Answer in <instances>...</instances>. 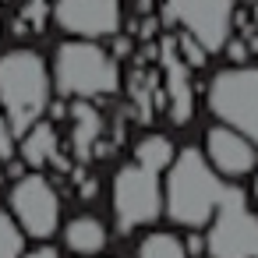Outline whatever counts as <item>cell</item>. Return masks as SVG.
Returning a JSON list of instances; mask_svg holds the SVG:
<instances>
[{"mask_svg":"<svg viewBox=\"0 0 258 258\" xmlns=\"http://www.w3.org/2000/svg\"><path fill=\"white\" fill-rule=\"evenodd\" d=\"M254 258H258V251H254Z\"/></svg>","mask_w":258,"mask_h":258,"instance_id":"21","label":"cell"},{"mask_svg":"<svg viewBox=\"0 0 258 258\" xmlns=\"http://www.w3.org/2000/svg\"><path fill=\"white\" fill-rule=\"evenodd\" d=\"M209 251L216 258H254L258 251V216L247 209L240 191H226L216 209V223L209 233Z\"/></svg>","mask_w":258,"mask_h":258,"instance_id":"5","label":"cell"},{"mask_svg":"<svg viewBox=\"0 0 258 258\" xmlns=\"http://www.w3.org/2000/svg\"><path fill=\"white\" fill-rule=\"evenodd\" d=\"M96 135H99V117H96V110L78 106V110H75V149H78V156H89V145H92Z\"/></svg>","mask_w":258,"mask_h":258,"instance_id":"14","label":"cell"},{"mask_svg":"<svg viewBox=\"0 0 258 258\" xmlns=\"http://www.w3.org/2000/svg\"><path fill=\"white\" fill-rule=\"evenodd\" d=\"M170 92H173V120L184 124L191 117V89H187L184 71H177L173 64H170Z\"/></svg>","mask_w":258,"mask_h":258,"instance_id":"16","label":"cell"},{"mask_svg":"<svg viewBox=\"0 0 258 258\" xmlns=\"http://www.w3.org/2000/svg\"><path fill=\"white\" fill-rule=\"evenodd\" d=\"M22 159L29 166H43V163L57 159V131H53V124L39 120V124H32L25 131V138H22Z\"/></svg>","mask_w":258,"mask_h":258,"instance_id":"11","label":"cell"},{"mask_svg":"<svg viewBox=\"0 0 258 258\" xmlns=\"http://www.w3.org/2000/svg\"><path fill=\"white\" fill-rule=\"evenodd\" d=\"M170 163H173V145H170V138H163V135L142 138V145H138V166H142V170L156 173V170H163V166H170Z\"/></svg>","mask_w":258,"mask_h":258,"instance_id":"13","label":"cell"},{"mask_svg":"<svg viewBox=\"0 0 258 258\" xmlns=\"http://www.w3.org/2000/svg\"><path fill=\"white\" fill-rule=\"evenodd\" d=\"M166 8L180 25H187L202 50H219L226 43L233 0H166Z\"/></svg>","mask_w":258,"mask_h":258,"instance_id":"8","label":"cell"},{"mask_svg":"<svg viewBox=\"0 0 258 258\" xmlns=\"http://www.w3.org/2000/svg\"><path fill=\"white\" fill-rule=\"evenodd\" d=\"M11 209H15L22 230L32 233V237H50L57 230V219H60L57 191L39 173H29L11 187Z\"/></svg>","mask_w":258,"mask_h":258,"instance_id":"6","label":"cell"},{"mask_svg":"<svg viewBox=\"0 0 258 258\" xmlns=\"http://www.w3.org/2000/svg\"><path fill=\"white\" fill-rule=\"evenodd\" d=\"M138 258H184V244L170 233H152L142 240Z\"/></svg>","mask_w":258,"mask_h":258,"instance_id":"15","label":"cell"},{"mask_svg":"<svg viewBox=\"0 0 258 258\" xmlns=\"http://www.w3.org/2000/svg\"><path fill=\"white\" fill-rule=\"evenodd\" d=\"M57 22L78 36H110L117 29V0H57Z\"/></svg>","mask_w":258,"mask_h":258,"instance_id":"9","label":"cell"},{"mask_svg":"<svg viewBox=\"0 0 258 258\" xmlns=\"http://www.w3.org/2000/svg\"><path fill=\"white\" fill-rule=\"evenodd\" d=\"M15 156V142H11V127H8V120L0 117V159H11Z\"/></svg>","mask_w":258,"mask_h":258,"instance_id":"18","label":"cell"},{"mask_svg":"<svg viewBox=\"0 0 258 258\" xmlns=\"http://www.w3.org/2000/svg\"><path fill=\"white\" fill-rule=\"evenodd\" d=\"M113 209H117L120 230H131L138 223L156 219V212H159L156 173H149L142 166H124L113 180Z\"/></svg>","mask_w":258,"mask_h":258,"instance_id":"7","label":"cell"},{"mask_svg":"<svg viewBox=\"0 0 258 258\" xmlns=\"http://www.w3.org/2000/svg\"><path fill=\"white\" fill-rule=\"evenodd\" d=\"M0 258H22V230L8 212H0Z\"/></svg>","mask_w":258,"mask_h":258,"instance_id":"17","label":"cell"},{"mask_svg":"<svg viewBox=\"0 0 258 258\" xmlns=\"http://www.w3.org/2000/svg\"><path fill=\"white\" fill-rule=\"evenodd\" d=\"M50 99L46 64L32 50H11L0 57V110L11 127V135H25L39 124Z\"/></svg>","mask_w":258,"mask_h":258,"instance_id":"1","label":"cell"},{"mask_svg":"<svg viewBox=\"0 0 258 258\" xmlns=\"http://www.w3.org/2000/svg\"><path fill=\"white\" fill-rule=\"evenodd\" d=\"M226 184H219V177L205 166V159L195 149H184L177 166L170 170V184H166V202H170V216L184 226H202L219 202L226 198Z\"/></svg>","mask_w":258,"mask_h":258,"instance_id":"2","label":"cell"},{"mask_svg":"<svg viewBox=\"0 0 258 258\" xmlns=\"http://www.w3.org/2000/svg\"><path fill=\"white\" fill-rule=\"evenodd\" d=\"M209 103L226 124L258 142V68H233L216 75Z\"/></svg>","mask_w":258,"mask_h":258,"instance_id":"4","label":"cell"},{"mask_svg":"<svg viewBox=\"0 0 258 258\" xmlns=\"http://www.w3.org/2000/svg\"><path fill=\"white\" fill-rule=\"evenodd\" d=\"M254 191H258V184H254Z\"/></svg>","mask_w":258,"mask_h":258,"instance_id":"20","label":"cell"},{"mask_svg":"<svg viewBox=\"0 0 258 258\" xmlns=\"http://www.w3.org/2000/svg\"><path fill=\"white\" fill-rule=\"evenodd\" d=\"M57 85L71 96H106L117 89V71L99 46L68 43L57 50Z\"/></svg>","mask_w":258,"mask_h":258,"instance_id":"3","label":"cell"},{"mask_svg":"<svg viewBox=\"0 0 258 258\" xmlns=\"http://www.w3.org/2000/svg\"><path fill=\"white\" fill-rule=\"evenodd\" d=\"M209 156L223 173H247L254 166V149L247 145V138H240L230 127L209 131Z\"/></svg>","mask_w":258,"mask_h":258,"instance_id":"10","label":"cell"},{"mask_svg":"<svg viewBox=\"0 0 258 258\" xmlns=\"http://www.w3.org/2000/svg\"><path fill=\"white\" fill-rule=\"evenodd\" d=\"M68 244H71L75 251H82V254L99 251V247L106 244L103 223H99V219H92V216H78V219L68 226Z\"/></svg>","mask_w":258,"mask_h":258,"instance_id":"12","label":"cell"},{"mask_svg":"<svg viewBox=\"0 0 258 258\" xmlns=\"http://www.w3.org/2000/svg\"><path fill=\"white\" fill-rule=\"evenodd\" d=\"M25 258H57V251H53V247H39V251H32V254H25Z\"/></svg>","mask_w":258,"mask_h":258,"instance_id":"19","label":"cell"}]
</instances>
